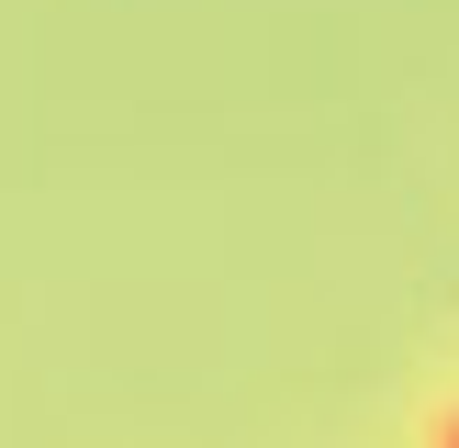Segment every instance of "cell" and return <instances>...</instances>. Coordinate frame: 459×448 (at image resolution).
Wrapping results in <instances>:
<instances>
[]
</instances>
